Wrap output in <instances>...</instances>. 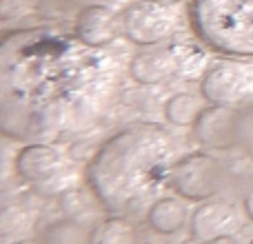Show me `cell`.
Masks as SVG:
<instances>
[{
  "mask_svg": "<svg viewBox=\"0 0 253 244\" xmlns=\"http://www.w3.org/2000/svg\"><path fill=\"white\" fill-rule=\"evenodd\" d=\"M120 65L56 25L7 31L0 42V126L18 142L83 133L114 102Z\"/></svg>",
  "mask_w": 253,
  "mask_h": 244,
  "instance_id": "1",
  "label": "cell"
},
{
  "mask_svg": "<svg viewBox=\"0 0 253 244\" xmlns=\"http://www.w3.org/2000/svg\"><path fill=\"white\" fill-rule=\"evenodd\" d=\"M180 144L158 122H135L100 144L84 166V182L98 204L114 213L135 211L171 182Z\"/></svg>",
  "mask_w": 253,
  "mask_h": 244,
  "instance_id": "2",
  "label": "cell"
},
{
  "mask_svg": "<svg viewBox=\"0 0 253 244\" xmlns=\"http://www.w3.org/2000/svg\"><path fill=\"white\" fill-rule=\"evenodd\" d=\"M189 18L211 51L253 58V0H191Z\"/></svg>",
  "mask_w": 253,
  "mask_h": 244,
  "instance_id": "3",
  "label": "cell"
},
{
  "mask_svg": "<svg viewBox=\"0 0 253 244\" xmlns=\"http://www.w3.org/2000/svg\"><path fill=\"white\" fill-rule=\"evenodd\" d=\"M16 175L36 189L38 196H62L71 191L74 166L49 142L25 144L13 160Z\"/></svg>",
  "mask_w": 253,
  "mask_h": 244,
  "instance_id": "4",
  "label": "cell"
},
{
  "mask_svg": "<svg viewBox=\"0 0 253 244\" xmlns=\"http://www.w3.org/2000/svg\"><path fill=\"white\" fill-rule=\"evenodd\" d=\"M123 34L138 47H158L180 25L178 7L165 0H131L120 11Z\"/></svg>",
  "mask_w": 253,
  "mask_h": 244,
  "instance_id": "5",
  "label": "cell"
},
{
  "mask_svg": "<svg viewBox=\"0 0 253 244\" xmlns=\"http://www.w3.org/2000/svg\"><path fill=\"white\" fill-rule=\"evenodd\" d=\"M171 189L191 202L213 200L227 184V169L207 151L184 153L171 171Z\"/></svg>",
  "mask_w": 253,
  "mask_h": 244,
  "instance_id": "6",
  "label": "cell"
},
{
  "mask_svg": "<svg viewBox=\"0 0 253 244\" xmlns=\"http://www.w3.org/2000/svg\"><path fill=\"white\" fill-rule=\"evenodd\" d=\"M200 96L209 105L251 109L253 107V65L240 60H215L200 80Z\"/></svg>",
  "mask_w": 253,
  "mask_h": 244,
  "instance_id": "7",
  "label": "cell"
},
{
  "mask_svg": "<svg viewBox=\"0 0 253 244\" xmlns=\"http://www.w3.org/2000/svg\"><path fill=\"white\" fill-rule=\"evenodd\" d=\"M242 109L207 105L191 126V135L200 147L213 151H229L240 144Z\"/></svg>",
  "mask_w": 253,
  "mask_h": 244,
  "instance_id": "8",
  "label": "cell"
},
{
  "mask_svg": "<svg viewBox=\"0 0 253 244\" xmlns=\"http://www.w3.org/2000/svg\"><path fill=\"white\" fill-rule=\"evenodd\" d=\"M242 229V218L231 202L207 200L191 213L189 231L198 242H213L218 238L233 236Z\"/></svg>",
  "mask_w": 253,
  "mask_h": 244,
  "instance_id": "9",
  "label": "cell"
},
{
  "mask_svg": "<svg viewBox=\"0 0 253 244\" xmlns=\"http://www.w3.org/2000/svg\"><path fill=\"white\" fill-rule=\"evenodd\" d=\"M74 34L91 49H107L123 31L120 16L107 4H87L76 13Z\"/></svg>",
  "mask_w": 253,
  "mask_h": 244,
  "instance_id": "10",
  "label": "cell"
},
{
  "mask_svg": "<svg viewBox=\"0 0 253 244\" xmlns=\"http://www.w3.org/2000/svg\"><path fill=\"white\" fill-rule=\"evenodd\" d=\"M180 60L169 47H149L138 51L126 65L131 80L142 87H156L178 74Z\"/></svg>",
  "mask_w": 253,
  "mask_h": 244,
  "instance_id": "11",
  "label": "cell"
},
{
  "mask_svg": "<svg viewBox=\"0 0 253 244\" xmlns=\"http://www.w3.org/2000/svg\"><path fill=\"white\" fill-rule=\"evenodd\" d=\"M187 215H189V209L182 200L167 196V198H158L149 206L147 222L160 236H171V233H178L187 224Z\"/></svg>",
  "mask_w": 253,
  "mask_h": 244,
  "instance_id": "12",
  "label": "cell"
},
{
  "mask_svg": "<svg viewBox=\"0 0 253 244\" xmlns=\"http://www.w3.org/2000/svg\"><path fill=\"white\" fill-rule=\"evenodd\" d=\"M89 244H142V236L125 215H111L93 224L89 231Z\"/></svg>",
  "mask_w": 253,
  "mask_h": 244,
  "instance_id": "13",
  "label": "cell"
},
{
  "mask_svg": "<svg viewBox=\"0 0 253 244\" xmlns=\"http://www.w3.org/2000/svg\"><path fill=\"white\" fill-rule=\"evenodd\" d=\"M205 98H198L193 93H175L165 102V118L173 126H193L198 116L202 114Z\"/></svg>",
  "mask_w": 253,
  "mask_h": 244,
  "instance_id": "14",
  "label": "cell"
},
{
  "mask_svg": "<svg viewBox=\"0 0 253 244\" xmlns=\"http://www.w3.org/2000/svg\"><path fill=\"white\" fill-rule=\"evenodd\" d=\"M40 244H89V231L74 218L49 222L40 231Z\"/></svg>",
  "mask_w": 253,
  "mask_h": 244,
  "instance_id": "15",
  "label": "cell"
},
{
  "mask_svg": "<svg viewBox=\"0 0 253 244\" xmlns=\"http://www.w3.org/2000/svg\"><path fill=\"white\" fill-rule=\"evenodd\" d=\"M38 0H0V20H18L36 7Z\"/></svg>",
  "mask_w": 253,
  "mask_h": 244,
  "instance_id": "16",
  "label": "cell"
},
{
  "mask_svg": "<svg viewBox=\"0 0 253 244\" xmlns=\"http://www.w3.org/2000/svg\"><path fill=\"white\" fill-rule=\"evenodd\" d=\"M240 147H245V151L253 156V107L251 109H242L240 118Z\"/></svg>",
  "mask_w": 253,
  "mask_h": 244,
  "instance_id": "17",
  "label": "cell"
},
{
  "mask_svg": "<svg viewBox=\"0 0 253 244\" xmlns=\"http://www.w3.org/2000/svg\"><path fill=\"white\" fill-rule=\"evenodd\" d=\"M98 149H100V144L98 147H89L87 140H76L69 147V158L76 162H91V158L96 156Z\"/></svg>",
  "mask_w": 253,
  "mask_h": 244,
  "instance_id": "18",
  "label": "cell"
},
{
  "mask_svg": "<svg viewBox=\"0 0 253 244\" xmlns=\"http://www.w3.org/2000/svg\"><path fill=\"white\" fill-rule=\"evenodd\" d=\"M245 213H247V218L253 222V187L247 191V196H245Z\"/></svg>",
  "mask_w": 253,
  "mask_h": 244,
  "instance_id": "19",
  "label": "cell"
},
{
  "mask_svg": "<svg viewBox=\"0 0 253 244\" xmlns=\"http://www.w3.org/2000/svg\"><path fill=\"white\" fill-rule=\"evenodd\" d=\"M209 244H240V242H238L233 236H224V238H218V240H213Z\"/></svg>",
  "mask_w": 253,
  "mask_h": 244,
  "instance_id": "20",
  "label": "cell"
},
{
  "mask_svg": "<svg viewBox=\"0 0 253 244\" xmlns=\"http://www.w3.org/2000/svg\"><path fill=\"white\" fill-rule=\"evenodd\" d=\"M18 244H40V242H36V240H22V242H18Z\"/></svg>",
  "mask_w": 253,
  "mask_h": 244,
  "instance_id": "21",
  "label": "cell"
},
{
  "mask_svg": "<svg viewBox=\"0 0 253 244\" xmlns=\"http://www.w3.org/2000/svg\"><path fill=\"white\" fill-rule=\"evenodd\" d=\"M249 244H253V240H251V242H249Z\"/></svg>",
  "mask_w": 253,
  "mask_h": 244,
  "instance_id": "22",
  "label": "cell"
}]
</instances>
